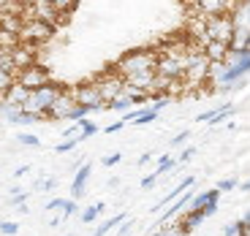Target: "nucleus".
<instances>
[{"instance_id": "f257e3e1", "label": "nucleus", "mask_w": 250, "mask_h": 236, "mask_svg": "<svg viewBox=\"0 0 250 236\" xmlns=\"http://www.w3.org/2000/svg\"><path fill=\"white\" fill-rule=\"evenodd\" d=\"M120 76H131V74H142V71H155L158 68V49L155 46H136L128 49L117 57V62L112 65Z\"/></svg>"}, {"instance_id": "f03ea898", "label": "nucleus", "mask_w": 250, "mask_h": 236, "mask_svg": "<svg viewBox=\"0 0 250 236\" xmlns=\"http://www.w3.org/2000/svg\"><path fill=\"white\" fill-rule=\"evenodd\" d=\"M60 84H55V81H49V84H44V87L38 90H30V95H27L25 100V112L33 114V117H38V122L41 119H49V106L52 100L60 95Z\"/></svg>"}, {"instance_id": "7ed1b4c3", "label": "nucleus", "mask_w": 250, "mask_h": 236, "mask_svg": "<svg viewBox=\"0 0 250 236\" xmlns=\"http://www.w3.org/2000/svg\"><path fill=\"white\" fill-rule=\"evenodd\" d=\"M234 38V19L231 14H218V17H204V36H201V46L207 41H220V44L231 46Z\"/></svg>"}, {"instance_id": "20e7f679", "label": "nucleus", "mask_w": 250, "mask_h": 236, "mask_svg": "<svg viewBox=\"0 0 250 236\" xmlns=\"http://www.w3.org/2000/svg\"><path fill=\"white\" fill-rule=\"evenodd\" d=\"M71 95H74L76 106H84L90 112H106V103L101 98V90H98V84H95V79L82 81V84L71 87Z\"/></svg>"}, {"instance_id": "39448f33", "label": "nucleus", "mask_w": 250, "mask_h": 236, "mask_svg": "<svg viewBox=\"0 0 250 236\" xmlns=\"http://www.w3.org/2000/svg\"><path fill=\"white\" fill-rule=\"evenodd\" d=\"M52 36H55V27L41 22V19H25V25L19 30V41H22V44H33V46L49 44Z\"/></svg>"}, {"instance_id": "423d86ee", "label": "nucleus", "mask_w": 250, "mask_h": 236, "mask_svg": "<svg viewBox=\"0 0 250 236\" xmlns=\"http://www.w3.org/2000/svg\"><path fill=\"white\" fill-rule=\"evenodd\" d=\"M95 84H98L101 98H104V103H106V106L125 90V79H123V76H120L114 68L106 71V74H98V76H95Z\"/></svg>"}, {"instance_id": "0eeeda50", "label": "nucleus", "mask_w": 250, "mask_h": 236, "mask_svg": "<svg viewBox=\"0 0 250 236\" xmlns=\"http://www.w3.org/2000/svg\"><path fill=\"white\" fill-rule=\"evenodd\" d=\"M17 81L22 84V87H27V90H38V87H44V84H49L52 74H49V68L33 62V65H27V68L17 71Z\"/></svg>"}, {"instance_id": "6e6552de", "label": "nucleus", "mask_w": 250, "mask_h": 236, "mask_svg": "<svg viewBox=\"0 0 250 236\" xmlns=\"http://www.w3.org/2000/svg\"><path fill=\"white\" fill-rule=\"evenodd\" d=\"M74 109H76L74 95H71V90L62 87L60 95H57V98L52 100V106H49V119H68Z\"/></svg>"}, {"instance_id": "1a4fd4ad", "label": "nucleus", "mask_w": 250, "mask_h": 236, "mask_svg": "<svg viewBox=\"0 0 250 236\" xmlns=\"http://www.w3.org/2000/svg\"><path fill=\"white\" fill-rule=\"evenodd\" d=\"M8 55H11L14 71H22V68H27V65H33V62H38V46L19 44V46H14V49H8Z\"/></svg>"}, {"instance_id": "9d476101", "label": "nucleus", "mask_w": 250, "mask_h": 236, "mask_svg": "<svg viewBox=\"0 0 250 236\" xmlns=\"http://www.w3.org/2000/svg\"><path fill=\"white\" fill-rule=\"evenodd\" d=\"M0 117L6 119V122H11V125H33V122H38V117H33V114L25 112V106H11V103H3V100H0Z\"/></svg>"}, {"instance_id": "9b49d317", "label": "nucleus", "mask_w": 250, "mask_h": 236, "mask_svg": "<svg viewBox=\"0 0 250 236\" xmlns=\"http://www.w3.org/2000/svg\"><path fill=\"white\" fill-rule=\"evenodd\" d=\"M90 174H93V163H82V168L74 174V182H71V198H82L84 196Z\"/></svg>"}, {"instance_id": "f8f14e48", "label": "nucleus", "mask_w": 250, "mask_h": 236, "mask_svg": "<svg viewBox=\"0 0 250 236\" xmlns=\"http://www.w3.org/2000/svg\"><path fill=\"white\" fill-rule=\"evenodd\" d=\"M155 71H142V74H131L125 76V84L128 87H136V90H147L152 95V84H155Z\"/></svg>"}, {"instance_id": "ddd939ff", "label": "nucleus", "mask_w": 250, "mask_h": 236, "mask_svg": "<svg viewBox=\"0 0 250 236\" xmlns=\"http://www.w3.org/2000/svg\"><path fill=\"white\" fill-rule=\"evenodd\" d=\"M201 49H204V55L209 57V62H212V65H218V62H226V57H229L231 46H229V44H220V41H207Z\"/></svg>"}, {"instance_id": "4468645a", "label": "nucleus", "mask_w": 250, "mask_h": 236, "mask_svg": "<svg viewBox=\"0 0 250 236\" xmlns=\"http://www.w3.org/2000/svg\"><path fill=\"white\" fill-rule=\"evenodd\" d=\"M234 27L239 30H250V0H237V6L231 8Z\"/></svg>"}, {"instance_id": "2eb2a0df", "label": "nucleus", "mask_w": 250, "mask_h": 236, "mask_svg": "<svg viewBox=\"0 0 250 236\" xmlns=\"http://www.w3.org/2000/svg\"><path fill=\"white\" fill-rule=\"evenodd\" d=\"M27 95H30V90H27V87H22V84L17 81V84H14V87L8 90V93L3 95L0 100H3V103H11V106H25Z\"/></svg>"}, {"instance_id": "dca6fc26", "label": "nucleus", "mask_w": 250, "mask_h": 236, "mask_svg": "<svg viewBox=\"0 0 250 236\" xmlns=\"http://www.w3.org/2000/svg\"><path fill=\"white\" fill-rule=\"evenodd\" d=\"M106 109H112V112H125V109H136V103H133V98L123 90V93H120L117 98H114L112 103L106 106Z\"/></svg>"}, {"instance_id": "f3484780", "label": "nucleus", "mask_w": 250, "mask_h": 236, "mask_svg": "<svg viewBox=\"0 0 250 236\" xmlns=\"http://www.w3.org/2000/svg\"><path fill=\"white\" fill-rule=\"evenodd\" d=\"M14 84H17V74H14L11 68H0V98H3Z\"/></svg>"}, {"instance_id": "a211bd4d", "label": "nucleus", "mask_w": 250, "mask_h": 236, "mask_svg": "<svg viewBox=\"0 0 250 236\" xmlns=\"http://www.w3.org/2000/svg\"><path fill=\"white\" fill-rule=\"evenodd\" d=\"M125 220V215H114L112 220H106V223H101L98 228L93 231V236H106L109 231H114V228H120V223Z\"/></svg>"}, {"instance_id": "6ab92c4d", "label": "nucleus", "mask_w": 250, "mask_h": 236, "mask_svg": "<svg viewBox=\"0 0 250 236\" xmlns=\"http://www.w3.org/2000/svg\"><path fill=\"white\" fill-rule=\"evenodd\" d=\"M104 209H106V204H104V201L87 206V209L82 212V223H95V220H98V215H104Z\"/></svg>"}, {"instance_id": "aec40b11", "label": "nucleus", "mask_w": 250, "mask_h": 236, "mask_svg": "<svg viewBox=\"0 0 250 236\" xmlns=\"http://www.w3.org/2000/svg\"><path fill=\"white\" fill-rule=\"evenodd\" d=\"M22 41H19V33H11V30H3L0 27V46L3 49H14V46H19Z\"/></svg>"}, {"instance_id": "412c9836", "label": "nucleus", "mask_w": 250, "mask_h": 236, "mask_svg": "<svg viewBox=\"0 0 250 236\" xmlns=\"http://www.w3.org/2000/svg\"><path fill=\"white\" fill-rule=\"evenodd\" d=\"M98 133V125L93 122V119H79V141H84V138H90V136H95Z\"/></svg>"}, {"instance_id": "4be33fe9", "label": "nucleus", "mask_w": 250, "mask_h": 236, "mask_svg": "<svg viewBox=\"0 0 250 236\" xmlns=\"http://www.w3.org/2000/svg\"><path fill=\"white\" fill-rule=\"evenodd\" d=\"M46 3H52V6L60 11V17L65 19L71 11H76V3H79V0H46Z\"/></svg>"}, {"instance_id": "5701e85b", "label": "nucleus", "mask_w": 250, "mask_h": 236, "mask_svg": "<svg viewBox=\"0 0 250 236\" xmlns=\"http://www.w3.org/2000/svg\"><path fill=\"white\" fill-rule=\"evenodd\" d=\"M158 114H161V112H155L152 106H144L142 112H139V117L133 119V125H147V122H155V119H158Z\"/></svg>"}, {"instance_id": "b1692460", "label": "nucleus", "mask_w": 250, "mask_h": 236, "mask_svg": "<svg viewBox=\"0 0 250 236\" xmlns=\"http://www.w3.org/2000/svg\"><path fill=\"white\" fill-rule=\"evenodd\" d=\"M234 114V106L231 103H223L220 109H215V114H212V119H209V125H220L223 119H229Z\"/></svg>"}, {"instance_id": "393cba45", "label": "nucleus", "mask_w": 250, "mask_h": 236, "mask_svg": "<svg viewBox=\"0 0 250 236\" xmlns=\"http://www.w3.org/2000/svg\"><path fill=\"white\" fill-rule=\"evenodd\" d=\"M174 166H177V160H174V157L163 155L161 160H158V168H155V174H158V177H163V174H166V171H171V168H174Z\"/></svg>"}, {"instance_id": "a878e982", "label": "nucleus", "mask_w": 250, "mask_h": 236, "mask_svg": "<svg viewBox=\"0 0 250 236\" xmlns=\"http://www.w3.org/2000/svg\"><path fill=\"white\" fill-rule=\"evenodd\" d=\"M17 234H19V223H11V220L0 223V236H17Z\"/></svg>"}, {"instance_id": "bb28decb", "label": "nucleus", "mask_w": 250, "mask_h": 236, "mask_svg": "<svg viewBox=\"0 0 250 236\" xmlns=\"http://www.w3.org/2000/svg\"><path fill=\"white\" fill-rule=\"evenodd\" d=\"M76 144H79V138H62L60 144H57V155H65V152H71V149H76Z\"/></svg>"}, {"instance_id": "cd10ccee", "label": "nucleus", "mask_w": 250, "mask_h": 236, "mask_svg": "<svg viewBox=\"0 0 250 236\" xmlns=\"http://www.w3.org/2000/svg\"><path fill=\"white\" fill-rule=\"evenodd\" d=\"M17 141L22 144V147H41L38 136H30V133H17Z\"/></svg>"}, {"instance_id": "c85d7f7f", "label": "nucleus", "mask_w": 250, "mask_h": 236, "mask_svg": "<svg viewBox=\"0 0 250 236\" xmlns=\"http://www.w3.org/2000/svg\"><path fill=\"white\" fill-rule=\"evenodd\" d=\"M123 160V152H112V155H106V157H101V163L106 168H112V166H117V163Z\"/></svg>"}, {"instance_id": "c756f323", "label": "nucleus", "mask_w": 250, "mask_h": 236, "mask_svg": "<svg viewBox=\"0 0 250 236\" xmlns=\"http://www.w3.org/2000/svg\"><path fill=\"white\" fill-rule=\"evenodd\" d=\"M25 201H27V193H17V190H14L11 198H8V204H11V206H22Z\"/></svg>"}, {"instance_id": "7c9ffc66", "label": "nucleus", "mask_w": 250, "mask_h": 236, "mask_svg": "<svg viewBox=\"0 0 250 236\" xmlns=\"http://www.w3.org/2000/svg\"><path fill=\"white\" fill-rule=\"evenodd\" d=\"M158 179H161V177H158L155 171H152L150 177H144V179H142V187H144V190H152V187L158 185Z\"/></svg>"}, {"instance_id": "2f4dec72", "label": "nucleus", "mask_w": 250, "mask_h": 236, "mask_svg": "<svg viewBox=\"0 0 250 236\" xmlns=\"http://www.w3.org/2000/svg\"><path fill=\"white\" fill-rule=\"evenodd\" d=\"M55 185H57L55 177H49V179H38V182H36V190H52Z\"/></svg>"}, {"instance_id": "473e14b6", "label": "nucleus", "mask_w": 250, "mask_h": 236, "mask_svg": "<svg viewBox=\"0 0 250 236\" xmlns=\"http://www.w3.org/2000/svg\"><path fill=\"white\" fill-rule=\"evenodd\" d=\"M237 185H239L237 179H223V182H218V190L220 193H229V190H234Z\"/></svg>"}, {"instance_id": "72a5a7b5", "label": "nucleus", "mask_w": 250, "mask_h": 236, "mask_svg": "<svg viewBox=\"0 0 250 236\" xmlns=\"http://www.w3.org/2000/svg\"><path fill=\"white\" fill-rule=\"evenodd\" d=\"M188 136H190V131H182V133H177V136L171 138L169 144H171V147H180V144H185V141H188Z\"/></svg>"}, {"instance_id": "f704fd0d", "label": "nucleus", "mask_w": 250, "mask_h": 236, "mask_svg": "<svg viewBox=\"0 0 250 236\" xmlns=\"http://www.w3.org/2000/svg\"><path fill=\"white\" fill-rule=\"evenodd\" d=\"M123 128H125V122H123V119H117V122L106 125V128H104V133H117V131H123Z\"/></svg>"}, {"instance_id": "c9c22d12", "label": "nucleus", "mask_w": 250, "mask_h": 236, "mask_svg": "<svg viewBox=\"0 0 250 236\" xmlns=\"http://www.w3.org/2000/svg\"><path fill=\"white\" fill-rule=\"evenodd\" d=\"M193 155H196V149H193V147H185V149L180 152V163H188Z\"/></svg>"}, {"instance_id": "e433bc0d", "label": "nucleus", "mask_w": 250, "mask_h": 236, "mask_svg": "<svg viewBox=\"0 0 250 236\" xmlns=\"http://www.w3.org/2000/svg\"><path fill=\"white\" fill-rule=\"evenodd\" d=\"M131 231H133V220L125 217V223H120V236H128Z\"/></svg>"}, {"instance_id": "4c0bfd02", "label": "nucleus", "mask_w": 250, "mask_h": 236, "mask_svg": "<svg viewBox=\"0 0 250 236\" xmlns=\"http://www.w3.org/2000/svg\"><path fill=\"white\" fill-rule=\"evenodd\" d=\"M30 168H33V166H19L17 171H14V177H17V179H19V177H25L27 171H30Z\"/></svg>"}, {"instance_id": "58836bf2", "label": "nucleus", "mask_w": 250, "mask_h": 236, "mask_svg": "<svg viewBox=\"0 0 250 236\" xmlns=\"http://www.w3.org/2000/svg\"><path fill=\"white\" fill-rule=\"evenodd\" d=\"M150 160H152V152H144V155L139 157V166H147Z\"/></svg>"}, {"instance_id": "ea45409f", "label": "nucleus", "mask_w": 250, "mask_h": 236, "mask_svg": "<svg viewBox=\"0 0 250 236\" xmlns=\"http://www.w3.org/2000/svg\"><path fill=\"white\" fill-rule=\"evenodd\" d=\"M158 236H182L180 231H158Z\"/></svg>"}, {"instance_id": "a19ab883", "label": "nucleus", "mask_w": 250, "mask_h": 236, "mask_svg": "<svg viewBox=\"0 0 250 236\" xmlns=\"http://www.w3.org/2000/svg\"><path fill=\"white\" fill-rule=\"evenodd\" d=\"M242 190H248V193H250V179H248V182H245V185H242Z\"/></svg>"}, {"instance_id": "79ce46f5", "label": "nucleus", "mask_w": 250, "mask_h": 236, "mask_svg": "<svg viewBox=\"0 0 250 236\" xmlns=\"http://www.w3.org/2000/svg\"><path fill=\"white\" fill-rule=\"evenodd\" d=\"M3 14H6V11H3V8H0V25H3Z\"/></svg>"}, {"instance_id": "37998d69", "label": "nucleus", "mask_w": 250, "mask_h": 236, "mask_svg": "<svg viewBox=\"0 0 250 236\" xmlns=\"http://www.w3.org/2000/svg\"><path fill=\"white\" fill-rule=\"evenodd\" d=\"M65 236H74V234H65Z\"/></svg>"}, {"instance_id": "c03bdc74", "label": "nucleus", "mask_w": 250, "mask_h": 236, "mask_svg": "<svg viewBox=\"0 0 250 236\" xmlns=\"http://www.w3.org/2000/svg\"><path fill=\"white\" fill-rule=\"evenodd\" d=\"M25 3H30V0H25Z\"/></svg>"}]
</instances>
